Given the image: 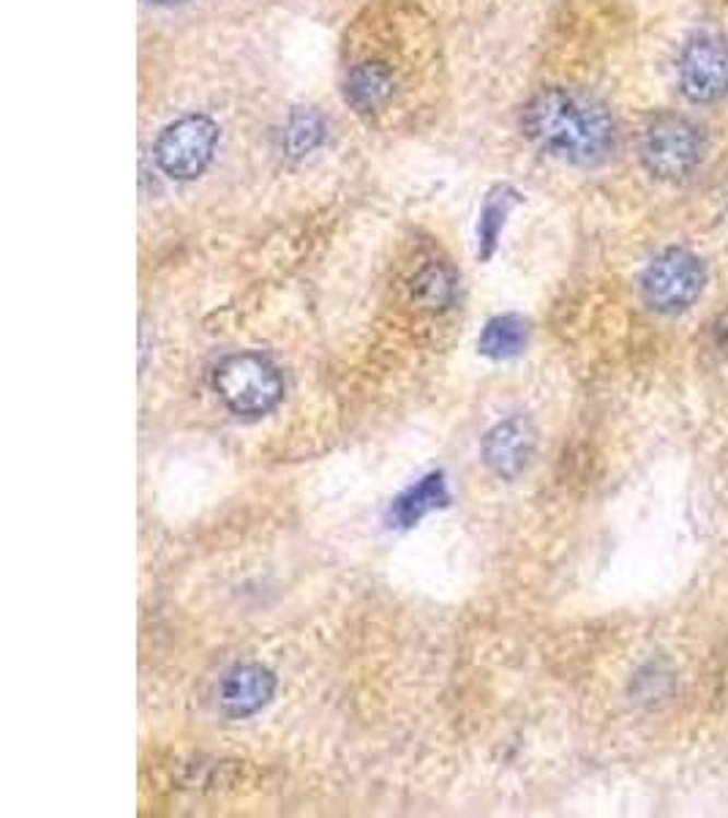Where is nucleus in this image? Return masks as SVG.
<instances>
[{
  "label": "nucleus",
  "mask_w": 728,
  "mask_h": 818,
  "mask_svg": "<svg viewBox=\"0 0 728 818\" xmlns=\"http://www.w3.org/2000/svg\"><path fill=\"white\" fill-rule=\"evenodd\" d=\"M704 281L707 273L696 254L688 248H669L644 270L642 295L653 312L680 314L698 301Z\"/></svg>",
  "instance_id": "20e7f679"
},
{
  "label": "nucleus",
  "mask_w": 728,
  "mask_h": 818,
  "mask_svg": "<svg viewBox=\"0 0 728 818\" xmlns=\"http://www.w3.org/2000/svg\"><path fill=\"white\" fill-rule=\"evenodd\" d=\"M325 140V120L322 115L314 113L312 107H301L286 118L284 124V135H281V142H284V151L290 153L292 159H303L308 156L312 151H317Z\"/></svg>",
  "instance_id": "f8f14e48"
},
{
  "label": "nucleus",
  "mask_w": 728,
  "mask_h": 818,
  "mask_svg": "<svg viewBox=\"0 0 728 818\" xmlns=\"http://www.w3.org/2000/svg\"><path fill=\"white\" fill-rule=\"evenodd\" d=\"M418 292H423L428 306H437L450 297V279L443 273V268H428L426 273L418 279Z\"/></svg>",
  "instance_id": "4468645a"
},
{
  "label": "nucleus",
  "mask_w": 728,
  "mask_h": 818,
  "mask_svg": "<svg viewBox=\"0 0 728 818\" xmlns=\"http://www.w3.org/2000/svg\"><path fill=\"white\" fill-rule=\"evenodd\" d=\"M704 156L702 131L680 115H660L642 137V162L655 178L685 180Z\"/></svg>",
  "instance_id": "7ed1b4c3"
},
{
  "label": "nucleus",
  "mask_w": 728,
  "mask_h": 818,
  "mask_svg": "<svg viewBox=\"0 0 728 818\" xmlns=\"http://www.w3.org/2000/svg\"><path fill=\"white\" fill-rule=\"evenodd\" d=\"M347 102L357 109V113H372V109L383 107L394 93V74L385 63L368 60V63L355 66L347 77Z\"/></svg>",
  "instance_id": "9d476101"
},
{
  "label": "nucleus",
  "mask_w": 728,
  "mask_h": 818,
  "mask_svg": "<svg viewBox=\"0 0 728 818\" xmlns=\"http://www.w3.org/2000/svg\"><path fill=\"white\" fill-rule=\"evenodd\" d=\"M275 693V677L259 663H243L224 674L219 685V710L227 717H248L270 704Z\"/></svg>",
  "instance_id": "6e6552de"
},
{
  "label": "nucleus",
  "mask_w": 728,
  "mask_h": 818,
  "mask_svg": "<svg viewBox=\"0 0 728 818\" xmlns=\"http://www.w3.org/2000/svg\"><path fill=\"white\" fill-rule=\"evenodd\" d=\"M450 502L448 483H445L443 472H428L426 478L418 480L415 486L399 494L390 505V522L396 527H415L423 516H428L437 507H445Z\"/></svg>",
  "instance_id": "1a4fd4ad"
},
{
  "label": "nucleus",
  "mask_w": 728,
  "mask_h": 818,
  "mask_svg": "<svg viewBox=\"0 0 728 818\" xmlns=\"http://www.w3.org/2000/svg\"><path fill=\"white\" fill-rule=\"evenodd\" d=\"M516 200L518 195L513 189H507V186H500V189H494L485 197L481 208V221H478V243H481L483 259H489L491 254H494L496 241H500L502 235V226H505L507 213H510Z\"/></svg>",
  "instance_id": "ddd939ff"
},
{
  "label": "nucleus",
  "mask_w": 728,
  "mask_h": 818,
  "mask_svg": "<svg viewBox=\"0 0 728 818\" xmlns=\"http://www.w3.org/2000/svg\"><path fill=\"white\" fill-rule=\"evenodd\" d=\"M524 129L535 145L573 164H598L611 153L617 126L606 104L565 87L538 93L524 109Z\"/></svg>",
  "instance_id": "f257e3e1"
},
{
  "label": "nucleus",
  "mask_w": 728,
  "mask_h": 818,
  "mask_svg": "<svg viewBox=\"0 0 728 818\" xmlns=\"http://www.w3.org/2000/svg\"><path fill=\"white\" fill-rule=\"evenodd\" d=\"M535 447H538V431L527 418L516 414L485 431L483 461L496 478L513 480L529 467Z\"/></svg>",
  "instance_id": "0eeeda50"
},
{
  "label": "nucleus",
  "mask_w": 728,
  "mask_h": 818,
  "mask_svg": "<svg viewBox=\"0 0 728 818\" xmlns=\"http://www.w3.org/2000/svg\"><path fill=\"white\" fill-rule=\"evenodd\" d=\"M213 388L230 412L240 418H259L279 407L284 379L279 366L259 352H240L224 358L213 372Z\"/></svg>",
  "instance_id": "f03ea898"
},
{
  "label": "nucleus",
  "mask_w": 728,
  "mask_h": 818,
  "mask_svg": "<svg viewBox=\"0 0 728 818\" xmlns=\"http://www.w3.org/2000/svg\"><path fill=\"white\" fill-rule=\"evenodd\" d=\"M151 3H180V0H151Z\"/></svg>",
  "instance_id": "dca6fc26"
},
{
  "label": "nucleus",
  "mask_w": 728,
  "mask_h": 818,
  "mask_svg": "<svg viewBox=\"0 0 728 818\" xmlns=\"http://www.w3.org/2000/svg\"><path fill=\"white\" fill-rule=\"evenodd\" d=\"M527 344L529 323L518 314H500V317L489 319L481 339H478V350L491 361H510V358L521 355Z\"/></svg>",
  "instance_id": "9b49d317"
},
{
  "label": "nucleus",
  "mask_w": 728,
  "mask_h": 818,
  "mask_svg": "<svg viewBox=\"0 0 728 818\" xmlns=\"http://www.w3.org/2000/svg\"><path fill=\"white\" fill-rule=\"evenodd\" d=\"M715 350H720V355L728 358V314H724L720 323L715 325Z\"/></svg>",
  "instance_id": "2eb2a0df"
},
{
  "label": "nucleus",
  "mask_w": 728,
  "mask_h": 818,
  "mask_svg": "<svg viewBox=\"0 0 728 818\" xmlns=\"http://www.w3.org/2000/svg\"><path fill=\"white\" fill-rule=\"evenodd\" d=\"M219 126L208 115H184L169 124L156 142V162L169 178L195 180L213 162Z\"/></svg>",
  "instance_id": "39448f33"
},
{
  "label": "nucleus",
  "mask_w": 728,
  "mask_h": 818,
  "mask_svg": "<svg viewBox=\"0 0 728 818\" xmlns=\"http://www.w3.org/2000/svg\"><path fill=\"white\" fill-rule=\"evenodd\" d=\"M680 85L691 102L709 104L728 93V44L718 36H696L680 60Z\"/></svg>",
  "instance_id": "423d86ee"
}]
</instances>
